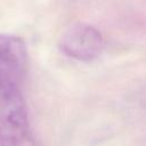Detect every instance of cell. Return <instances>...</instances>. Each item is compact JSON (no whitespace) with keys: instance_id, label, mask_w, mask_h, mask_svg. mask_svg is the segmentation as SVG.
Instances as JSON below:
<instances>
[{"instance_id":"cell-3","label":"cell","mask_w":146,"mask_h":146,"mask_svg":"<svg viewBox=\"0 0 146 146\" xmlns=\"http://www.w3.org/2000/svg\"><path fill=\"white\" fill-rule=\"evenodd\" d=\"M26 66L24 40L14 34L0 33V89H21Z\"/></svg>"},{"instance_id":"cell-2","label":"cell","mask_w":146,"mask_h":146,"mask_svg":"<svg viewBox=\"0 0 146 146\" xmlns=\"http://www.w3.org/2000/svg\"><path fill=\"white\" fill-rule=\"evenodd\" d=\"M58 47L71 58L90 62L102 54L104 38L96 27L89 24L72 23L60 33Z\"/></svg>"},{"instance_id":"cell-1","label":"cell","mask_w":146,"mask_h":146,"mask_svg":"<svg viewBox=\"0 0 146 146\" xmlns=\"http://www.w3.org/2000/svg\"><path fill=\"white\" fill-rule=\"evenodd\" d=\"M0 146H34L21 89H0Z\"/></svg>"}]
</instances>
